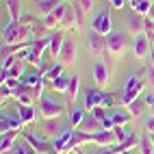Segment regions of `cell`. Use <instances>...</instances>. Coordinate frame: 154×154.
<instances>
[{
  "label": "cell",
  "instance_id": "cell-1",
  "mask_svg": "<svg viewBox=\"0 0 154 154\" xmlns=\"http://www.w3.org/2000/svg\"><path fill=\"white\" fill-rule=\"evenodd\" d=\"M146 67L143 69H137V72H132V74L126 78V85H124V91H122V98L119 102L122 104H130L132 100H137L141 94H143V87H146Z\"/></svg>",
  "mask_w": 154,
  "mask_h": 154
},
{
  "label": "cell",
  "instance_id": "cell-2",
  "mask_svg": "<svg viewBox=\"0 0 154 154\" xmlns=\"http://www.w3.org/2000/svg\"><path fill=\"white\" fill-rule=\"evenodd\" d=\"M30 26L22 24V22H9L2 30V44L5 46H17V44H26L30 42Z\"/></svg>",
  "mask_w": 154,
  "mask_h": 154
},
{
  "label": "cell",
  "instance_id": "cell-3",
  "mask_svg": "<svg viewBox=\"0 0 154 154\" xmlns=\"http://www.w3.org/2000/svg\"><path fill=\"white\" fill-rule=\"evenodd\" d=\"M50 37L52 35L37 37L33 42V46L28 48V52H26V61L37 69H42V65H44V50H48V46H50Z\"/></svg>",
  "mask_w": 154,
  "mask_h": 154
},
{
  "label": "cell",
  "instance_id": "cell-4",
  "mask_svg": "<svg viewBox=\"0 0 154 154\" xmlns=\"http://www.w3.org/2000/svg\"><path fill=\"white\" fill-rule=\"evenodd\" d=\"M104 39H106V52L111 57L117 59V57H122L126 52V48H128V33L126 30H113Z\"/></svg>",
  "mask_w": 154,
  "mask_h": 154
},
{
  "label": "cell",
  "instance_id": "cell-5",
  "mask_svg": "<svg viewBox=\"0 0 154 154\" xmlns=\"http://www.w3.org/2000/svg\"><path fill=\"white\" fill-rule=\"evenodd\" d=\"M113 96L111 94H104L102 89H87L85 91V109L87 111H94L98 106L102 109H111L113 106Z\"/></svg>",
  "mask_w": 154,
  "mask_h": 154
},
{
  "label": "cell",
  "instance_id": "cell-6",
  "mask_svg": "<svg viewBox=\"0 0 154 154\" xmlns=\"http://www.w3.org/2000/svg\"><path fill=\"white\" fill-rule=\"evenodd\" d=\"M65 113V104L63 102H59L50 96H42L39 100V115L44 119H52V117H61Z\"/></svg>",
  "mask_w": 154,
  "mask_h": 154
},
{
  "label": "cell",
  "instance_id": "cell-7",
  "mask_svg": "<svg viewBox=\"0 0 154 154\" xmlns=\"http://www.w3.org/2000/svg\"><path fill=\"white\" fill-rule=\"evenodd\" d=\"M85 44H87L89 54H94L96 59H100L102 54L106 52V39H104V35H100L98 30H94V28L85 30Z\"/></svg>",
  "mask_w": 154,
  "mask_h": 154
},
{
  "label": "cell",
  "instance_id": "cell-8",
  "mask_svg": "<svg viewBox=\"0 0 154 154\" xmlns=\"http://www.w3.org/2000/svg\"><path fill=\"white\" fill-rule=\"evenodd\" d=\"M146 22H148L146 15H141V13H137V11L130 9V11L126 13V17H124V30L128 35L137 37L141 33H146Z\"/></svg>",
  "mask_w": 154,
  "mask_h": 154
},
{
  "label": "cell",
  "instance_id": "cell-9",
  "mask_svg": "<svg viewBox=\"0 0 154 154\" xmlns=\"http://www.w3.org/2000/svg\"><path fill=\"white\" fill-rule=\"evenodd\" d=\"M91 74H94V80H96V85H98V89H104V87H109V83H111V67L106 65V61L104 59H96L94 61V67H91Z\"/></svg>",
  "mask_w": 154,
  "mask_h": 154
},
{
  "label": "cell",
  "instance_id": "cell-10",
  "mask_svg": "<svg viewBox=\"0 0 154 154\" xmlns=\"http://www.w3.org/2000/svg\"><path fill=\"white\" fill-rule=\"evenodd\" d=\"M132 54H135L139 61H148V57H150V52H152V44H150V37L146 35V33H141V35H137L135 39H132Z\"/></svg>",
  "mask_w": 154,
  "mask_h": 154
},
{
  "label": "cell",
  "instance_id": "cell-11",
  "mask_svg": "<svg viewBox=\"0 0 154 154\" xmlns=\"http://www.w3.org/2000/svg\"><path fill=\"white\" fill-rule=\"evenodd\" d=\"M76 57H78V44L74 37H65V44L61 48V54H59V61L63 65H74L76 63Z\"/></svg>",
  "mask_w": 154,
  "mask_h": 154
},
{
  "label": "cell",
  "instance_id": "cell-12",
  "mask_svg": "<svg viewBox=\"0 0 154 154\" xmlns=\"http://www.w3.org/2000/svg\"><path fill=\"white\" fill-rule=\"evenodd\" d=\"M91 28L94 30H98L100 35H111L113 33V17H111V13L106 11H100V13H96V17L91 20Z\"/></svg>",
  "mask_w": 154,
  "mask_h": 154
},
{
  "label": "cell",
  "instance_id": "cell-13",
  "mask_svg": "<svg viewBox=\"0 0 154 154\" xmlns=\"http://www.w3.org/2000/svg\"><path fill=\"white\" fill-rule=\"evenodd\" d=\"M13 98L17 100V104H35V100H39V94H37V87H30V85L22 83L15 89Z\"/></svg>",
  "mask_w": 154,
  "mask_h": 154
},
{
  "label": "cell",
  "instance_id": "cell-14",
  "mask_svg": "<svg viewBox=\"0 0 154 154\" xmlns=\"http://www.w3.org/2000/svg\"><path fill=\"white\" fill-rule=\"evenodd\" d=\"M67 7H69V2H61L52 13L44 15V20H42L44 28H57V26H61V22H63V17L67 13Z\"/></svg>",
  "mask_w": 154,
  "mask_h": 154
},
{
  "label": "cell",
  "instance_id": "cell-15",
  "mask_svg": "<svg viewBox=\"0 0 154 154\" xmlns=\"http://www.w3.org/2000/svg\"><path fill=\"white\" fill-rule=\"evenodd\" d=\"M20 128H24V122L20 117V113H2V117H0V132L20 130Z\"/></svg>",
  "mask_w": 154,
  "mask_h": 154
},
{
  "label": "cell",
  "instance_id": "cell-16",
  "mask_svg": "<svg viewBox=\"0 0 154 154\" xmlns=\"http://www.w3.org/2000/svg\"><path fill=\"white\" fill-rule=\"evenodd\" d=\"M22 137L33 146L37 152H54V146H50V143L44 139V137H39V135H35V132H28V130H24L22 128Z\"/></svg>",
  "mask_w": 154,
  "mask_h": 154
},
{
  "label": "cell",
  "instance_id": "cell-17",
  "mask_svg": "<svg viewBox=\"0 0 154 154\" xmlns=\"http://www.w3.org/2000/svg\"><path fill=\"white\" fill-rule=\"evenodd\" d=\"M74 126H72L69 124V122H67V124H65V128H63V132H61V135L54 139V143H52V146H54V152H65L67 150V146H69V141H72V135H74Z\"/></svg>",
  "mask_w": 154,
  "mask_h": 154
},
{
  "label": "cell",
  "instance_id": "cell-18",
  "mask_svg": "<svg viewBox=\"0 0 154 154\" xmlns=\"http://www.w3.org/2000/svg\"><path fill=\"white\" fill-rule=\"evenodd\" d=\"M85 143H94V135H91V132H85V130H74L72 141H69V146H67L65 152H74L80 146H85Z\"/></svg>",
  "mask_w": 154,
  "mask_h": 154
},
{
  "label": "cell",
  "instance_id": "cell-19",
  "mask_svg": "<svg viewBox=\"0 0 154 154\" xmlns=\"http://www.w3.org/2000/svg\"><path fill=\"white\" fill-rule=\"evenodd\" d=\"M63 44H65V33L63 30H57V33L50 37V46H48V52H50V59H59V54H61V48H63Z\"/></svg>",
  "mask_w": 154,
  "mask_h": 154
},
{
  "label": "cell",
  "instance_id": "cell-20",
  "mask_svg": "<svg viewBox=\"0 0 154 154\" xmlns=\"http://www.w3.org/2000/svg\"><path fill=\"white\" fill-rule=\"evenodd\" d=\"M26 59H17L15 63L11 65V67H7V69H2V74H0V78H2V83L5 80H9V78H20L24 74V69H26V63H24Z\"/></svg>",
  "mask_w": 154,
  "mask_h": 154
},
{
  "label": "cell",
  "instance_id": "cell-21",
  "mask_svg": "<svg viewBox=\"0 0 154 154\" xmlns=\"http://www.w3.org/2000/svg\"><path fill=\"white\" fill-rule=\"evenodd\" d=\"M94 143L100 148H109L113 143H117V137H115V130H100V132H94Z\"/></svg>",
  "mask_w": 154,
  "mask_h": 154
},
{
  "label": "cell",
  "instance_id": "cell-22",
  "mask_svg": "<svg viewBox=\"0 0 154 154\" xmlns=\"http://www.w3.org/2000/svg\"><path fill=\"white\" fill-rule=\"evenodd\" d=\"M80 130H85V132H100V130H104L102 128V119L100 117H96L94 113H87L85 115V119H83V124H80Z\"/></svg>",
  "mask_w": 154,
  "mask_h": 154
},
{
  "label": "cell",
  "instance_id": "cell-23",
  "mask_svg": "<svg viewBox=\"0 0 154 154\" xmlns=\"http://www.w3.org/2000/svg\"><path fill=\"white\" fill-rule=\"evenodd\" d=\"M85 111H87L85 106H76V104H72V106H69V113H67V122H69V124L74 126L76 130L80 128V124H83V119H85V115H87Z\"/></svg>",
  "mask_w": 154,
  "mask_h": 154
},
{
  "label": "cell",
  "instance_id": "cell-24",
  "mask_svg": "<svg viewBox=\"0 0 154 154\" xmlns=\"http://www.w3.org/2000/svg\"><path fill=\"white\" fill-rule=\"evenodd\" d=\"M109 119L113 122V126H126L128 122L132 119V115L126 111V109H115V111H106Z\"/></svg>",
  "mask_w": 154,
  "mask_h": 154
},
{
  "label": "cell",
  "instance_id": "cell-25",
  "mask_svg": "<svg viewBox=\"0 0 154 154\" xmlns=\"http://www.w3.org/2000/svg\"><path fill=\"white\" fill-rule=\"evenodd\" d=\"M17 135H20V130L2 132V137H0V154H5V152H9V150H13V148H15Z\"/></svg>",
  "mask_w": 154,
  "mask_h": 154
},
{
  "label": "cell",
  "instance_id": "cell-26",
  "mask_svg": "<svg viewBox=\"0 0 154 154\" xmlns=\"http://www.w3.org/2000/svg\"><path fill=\"white\" fill-rule=\"evenodd\" d=\"M63 128H65V124H61L59 117H52V119H46L44 122V130H46L48 137H54L57 139L61 132H63Z\"/></svg>",
  "mask_w": 154,
  "mask_h": 154
},
{
  "label": "cell",
  "instance_id": "cell-27",
  "mask_svg": "<svg viewBox=\"0 0 154 154\" xmlns=\"http://www.w3.org/2000/svg\"><path fill=\"white\" fill-rule=\"evenodd\" d=\"M69 28H78V17H76V11H74V5L72 2L67 7V13L63 17V22H61L59 30H69Z\"/></svg>",
  "mask_w": 154,
  "mask_h": 154
},
{
  "label": "cell",
  "instance_id": "cell-28",
  "mask_svg": "<svg viewBox=\"0 0 154 154\" xmlns=\"http://www.w3.org/2000/svg\"><path fill=\"white\" fill-rule=\"evenodd\" d=\"M17 113H20V117H22L24 124H30V122L37 119V111H35L33 104H20L17 106Z\"/></svg>",
  "mask_w": 154,
  "mask_h": 154
},
{
  "label": "cell",
  "instance_id": "cell-29",
  "mask_svg": "<svg viewBox=\"0 0 154 154\" xmlns=\"http://www.w3.org/2000/svg\"><path fill=\"white\" fill-rule=\"evenodd\" d=\"M69 85H72V76L63 74L61 78H57L54 83H50V89H52V91H57V94H67Z\"/></svg>",
  "mask_w": 154,
  "mask_h": 154
},
{
  "label": "cell",
  "instance_id": "cell-30",
  "mask_svg": "<svg viewBox=\"0 0 154 154\" xmlns=\"http://www.w3.org/2000/svg\"><path fill=\"white\" fill-rule=\"evenodd\" d=\"M63 63H61V61H59V63H52V65H50V69L46 72V74H44V78H46V83L50 85V83H54V80L57 78H61V76H63Z\"/></svg>",
  "mask_w": 154,
  "mask_h": 154
},
{
  "label": "cell",
  "instance_id": "cell-31",
  "mask_svg": "<svg viewBox=\"0 0 154 154\" xmlns=\"http://www.w3.org/2000/svg\"><path fill=\"white\" fill-rule=\"evenodd\" d=\"M143 109H148V102H146V100H143L141 96H139L137 100H132V102H130V104H126V111L130 113V115H132V117H139V115H141V113H143Z\"/></svg>",
  "mask_w": 154,
  "mask_h": 154
},
{
  "label": "cell",
  "instance_id": "cell-32",
  "mask_svg": "<svg viewBox=\"0 0 154 154\" xmlns=\"http://www.w3.org/2000/svg\"><path fill=\"white\" fill-rule=\"evenodd\" d=\"M78 91H80V76H72V85H69V89H67V100H69V106L76 102V98H78Z\"/></svg>",
  "mask_w": 154,
  "mask_h": 154
},
{
  "label": "cell",
  "instance_id": "cell-33",
  "mask_svg": "<svg viewBox=\"0 0 154 154\" xmlns=\"http://www.w3.org/2000/svg\"><path fill=\"white\" fill-rule=\"evenodd\" d=\"M130 9L132 11H137L141 15H146L150 13V9H152V0H130Z\"/></svg>",
  "mask_w": 154,
  "mask_h": 154
},
{
  "label": "cell",
  "instance_id": "cell-34",
  "mask_svg": "<svg viewBox=\"0 0 154 154\" xmlns=\"http://www.w3.org/2000/svg\"><path fill=\"white\" fill-rule=\"evenodd\" d=\"M7 9H9V17L13 20V22H20V17H22V2L20 0H9L7 2Z\"/></svg>",
  "mask_w": 154,
  "mask_h": 154
},
{
  "label": "cell",
  "instance_id": "cell-35",
  "mask_svg": "<svg viewBox=\"0 0 154 154\" xmlns=\"http://www.w3.org/2000/svg\"><path fill=\"white\" fill-rule=\"evenodd\" d=\"M61 2H63V0H37V9H39V13L48 15V13H52Z\"/></svg>",
  "mask_w": 154,
  "mask_h": 154
},
{
  "label": "cell",
  "instance_id": "cell-36",
  "mask_svg": "<svg viewBox=\"0 0 154 154\" xmlns=\"http://www.w3.org/2000/svg\"><path fill=\"white\" fill-rule=\"evenodd\" d=\"M139 152L141 154H154V143H152V139H150V135H143L141 139H139Z\"/></svg>",
  "mask_w": 154,
  "mask_h": 154
},
{
  "label": "cell",
  "instance_id": "cell-37",
  "mask_svg": "<svg viewBox=\"0 0 154 154\" xmlns=\"http://www.w3.org/2000/svg\"><path fill=\"white\" fill-rule=\"evenodd\" d=\"M143 130H146V135H152L154 132V113H150V115L143 119Z\"/></svg>",
  "mask_w": 154,
  "mask_h": 154
},
{
  "label": "cell",
  "instance_id": "cell-38",
  "mask_svg": "<svg viewBox=\"0 0 154 154\" xmlns=\"http://www.w3.org/2000/svg\"><path fill=\"white\" fill-rule=\"evenodd\" d=\"M146 85L154 89V65H146Z\"/></svg>",
  "mask_w": 154,
  "mask_h": 154
},
{
  "label": "cell",
  "instance_id": "cell-39",
  "mask_svg": "<svg viewBox=\"0 0 154 154\" xmlns=\"http://www.w3.org/2000/svg\"><path fill=\"white\" fill-rule=\"evenodd\" d=\"M76 5L89 15V13H91V9H94V0H76Z\"/></svg>",
  "mask_w": 154,
  "mask_h": 154
},
{
  "label": "cell",
  "instance_id": "cell-40",
  "mask_svg": "<svg viewBox=\"0 0 154 154\" xmlns=\"http://www.w3.org/2000/svg\"><path fill=\"white\" fill-rule=\"evenodd\" d=\"M0 94H2V104H5V102L13 96V89L9 87V85H5V83H2V89H0Z\"/></svg>",
  "mask_w": 154,
  "mask_h": 154
},
{
  "label": "cell",
  "instance_id": "cell-41",
  "mask_svg": "<svg viewBox=\"0 0 154 154\" xmlns=\"http://www.w3.org/2000/svg\"><path fill=\"white\" fill-rule=\"evenodd\" d=\"M146 102H148V111L154 113V94H150V96L146 98Z\"/></svg>",
  "mask_w": 154,
  "mask_h": 154
},
{
  "label": "cell",
  "instance_id": "cell-42",
  "mask_svg": "<svg viewBox=\"0 0 154 154\" xmlns=\"http://www.w3.org/2000/svg\"><path fill=\"white\" fill-rule=\"evenodd\" d=\"M109 2H111L113 9H124V2H126V0H109Z\"/></svg>",
  "mask_w": 154,
  "mask_h": 154
},
{
  "label": "cell",
  "instance_id": "cell-43",
  "mask_svg": "<svg viewBox=\"0 0 154 154\" xmlns=\"http://www.w3.org/2000/svg\"><path fill=\"white\" fill-rule=\"evenodd\" d=\"M148 65H154V48H152V52H150V57H148Z\"/></svg>",
  "mask_w": 154,
  "mask_h": 154
},
{
  "label": "cell",
  "instance_id": "cell-44",
  "mask_svg": "<svg viewBox=\"0 0 154 154\" xmlns=\"http://www.w3.org/2000/svg\"><path fill=\"white\" fill-rule=\"evenodd\" d=\"M148 20H152V22H154V2H152V9H150V13H148Z\"/></svg>",
  "mask_w": 154,
  "mask_h": 154
},
{
  "label": "cell",
  "instance_id": "cell-45",
  "mask_svg": "<svg viewBox=\"0 0 154 154\" xmlns=\"http://www.w3.org/2000/svg\"><path fill=\"white\" fill-rule=\"evenodd\" d=\"M122 154H135V150H126V152H122Z\"/></svg>",
  "mask_w": 154,
  "mask_h": 154
},
{
  "label": "cell",
  "instance_id": "cell-46",
  "mask_svg": "<svg viewBox=\"0 0 154 154\" xmlns=\"http://www.w3.org/2000/svg\"><path fill=\"white\" fill-rule=\"evenodd\" d=\"M150 139H152V143H154V132H152V135H150Z\"/></svg>",
  "mask_w": 154,
  "mask_h": 154
},
{
  "label": "cell",
  "instance_id": "cell-47",
  "mask_svg": "<svg viewBox=\"0 0 154 154\" xmlns=\"http://www.w3.org/2000/svg\"><path fill=\"white\" fill-rule=\"evenodd\" d=\"M2 2H9V0H2Z\"/></svg>",
  "mask_w": 154,
  "mask_h": 154
},
{
  "label": "cell",
  "instance_id": "cell-48",
  "mask_svg": "<svg viewBox=\"0 0 154 154\" xmlns=\"http://www.w3.org/2000/svg\"><path fill=\"white\" fill-rule=\"evenodd\" d=\"M152 2H154V0H152Z\"/></svg>",
  "mask_w": 154,
  "mask_h": 154
}]
</instances>
